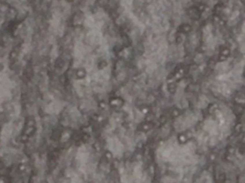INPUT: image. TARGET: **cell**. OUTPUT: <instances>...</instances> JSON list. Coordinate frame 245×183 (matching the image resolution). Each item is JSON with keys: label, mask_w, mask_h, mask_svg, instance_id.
<instances>
[{"label": "cell", "mask_w": 245, "mask_h": 183, "mask_svg": "<svg viewBox=\"0 0 245 183\" xmlns=\"http://www.w3.org/2000/svg\"><path fill=\"white\" fill-rule=\"evenodd\" d=\"M244 76H245V71H244Z\"/></svg>", "instance_id": "1"}]
</instances>
